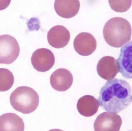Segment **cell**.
<instances>
[{"label":"cell","mask_w":132,"mask_h":131,"mask_svg":"<svg viewBox=\"0 0 132 131\" xmlns=\"http://www.w3.org/2000/svg\"><path fill=\"white\" fill-rule=\"evenodd\" d=\"M96 70L99 76L107 80L113 79L119 72L117 60L109 56H104L99 60Z\"/></svg>","instance_id":"10"},{"label":"cell","mask_w":132,"mask_h":131,"mask_svg":"<svg viewBox=\"0 0 132 131\" xmlns=\"http://www.w3.org/2000/svg\"><path fill=\"white\" fill-rule=\"evenodd\" d=\"M73 46L75 51L81 56H89L96 48V41L92 35L83 32L77 35L74 39Z\"/></svg>","instance_id":"7"},{"label":"cell","mask_w":132,"mask_h":131,"mask_svg":"<svg viewBox=\"0 0 132 131\" xmlns=\"http://www.w3.org/2000/svg\"><path fill=\"white\" fill-rule=\"evenodd\" d=\"M73 77L67 69L60 68L55 71L50 77V83L53 88L58 91H65L72 86Z\"/></svg>","instance_id":"9"},{"label":"cell","mask_w":132,"mask_h":131,"mask_svg":"<svg viewBox=\"0 0 132 131\" xmlns=\"http://www.w3.org/2000/svg\"><path fill=\"white\" fill-rule=\"evenodd\" d=\"M79 0H55L54 9L57 14L63 18L69 19L75 16L79 11Z\"/></svg>","instance_id":"12"},{"label":"cell","mask_w":132,"mask_h":131,"mask_svg":"<svg viewBox=\"0 0 132 131\" xmlns=\"http://www.w3.org/2000/svg\"><path fill=\"white\" fill-rule=\"evenodd\" d=\"M131 101L129 84L125 80L118 78L106 81L100 89L97 100L103 109L114 113L126 109Z\"/></svg>","instance_id":"1"},{"label":"cell","mask_w":132,"mask_h":131,"mask_svg":"<svg viewBox=\"0 0 132 131\" xmlns=\"http://www.w3.org/2000/svg\"><path fill=\"white\" fill-rule=\"evenodd\" d=\"M76 106L77 110L81 115L89 117L97 112L99 104L97 100L94 96L86 95L78 100Z\"/></svg>","instance_id":"14"},{"label":"cell","mask_w":132,"mask_h":131,"mask_svg":"<svg viewBox=\"0 0 132 131\" xmlns=\"http://www.w3.org/2000/svg\"><path fill=\"white\" fill-rule=\"evenodd\" d=\"M14 83L12 73L7 69L0 68V91L9 90Z\"/></svg>","instance_id":"15"},{"label":"cell","mask_w":132,"mask_h":131,"mask_svg":"<svg viewBox=\"0 0 132 131\" xmlns=\"http://www.w3.org/2000/svg\"><path fill=\"white\" fill-rule=\"evenodd\" d=\"M31 62L38 71L44 72L50 70L55 63V56L52 52L45 48H39L32 54Z\"/></svg>","instance_id":"6"},{"label":"cell","mask_w":132,"mask_h":131,"mask_svg":"<svg viewBox=\"0 0 132 131\" xmlns=\"http://www.w3.org/2000/svg\"><path fill=\"white\" fill-rule=\"evenodd\" d=\"M47 39L51 46L56 48H62L68 44L70 39V34L64 26L56 25L48 31Z\"/></svg>","instance_id":"8"},{"label":"cell","mask_w":132,"mask_h":131,"mask_svg":"<svg viewBox=\"0 0 132 131\" xmlns=\"http://www.w3.org/2000/svg\"><path fill=\"white\" fill-rule=\"evenodd\" d=\"M39 97L37 92L27 86H20L10 94V102L16 111L24 114L34 111L39 105Z\"/></svg>","instance_id":"3"},{"label":"cell","mask_w":132,"mask_h":131,"mask_svg":"<svg viewBox=\"0 0 132 131\" xmlns=\"http://www.w3.org/2000/svg\"><path fill=\"white\" fill-rule=\"evenodd\" d=\"M23 119L14 113H6L0 116V131H24Z\"/></svg>","instance_id":"13"},{"label":"cell","mask_w":132,"mask_h":131,"mask_svg":"<svg viewBox=\"0 0 132 131\" xmlns=\"http://www.w3.org/2000/svg\"><path fill=\"white\" fill-rule=\"evenodd\" d=\"M11 0H0V11L7 8Z\"/></svg>","instance_id":"17"},{"label":"cell","mask_w":132,"mask_h":131,"mask_svg":"<svg viewBox=\"0 0 132 131\" xmlns=\"http://www.w3.org/2000/svg\"><path fill=\"white\" fill-rule=\"evenodd\" d=\"M19 53V45L13 37L9 35L0 36V63H12L17 59Z\"/></svg>","instance_id":"4"},{"label":"cell","mask_w":132,"mask_h":131,"mask_svg":"<svg viewBox=\"0 0 132 131\" xmlns=\"http://www.w3.org/2000/svg\"><path fill=\"white\" fill-rule=\"evenodd\" d=\"M117 62L119 72L123 77L130 79L132 77L131 72V42L122 47Z\"/></svg>","instance_id":"11"},{"label":"cell","mask_w":132,"mask_h":131,"mask_svg":"<svg viewBox=\"0 0 132 131\" xmlns=\"http://www.w3.org/2000/svg\"><path fill=\"white\" fill-rule=\"evenodd\" d=\"M104 38L106 43L114 47H120L131 39V27L127 20L121 17L110 19L105 24Z\"/></svg>","instance_id":"2"},{"label":"cell","mask_w":132,"mask_h":131,"mask_svg":"<svg viewBox=\"0 0 132 131\" xmlns=\"http://www.w3.org/2000/svg\"><path fill=\"white\" fill-rule=\"evenodd\" d=\"M111 8L117 12L127 11L131 5V0H108Z\"/></svg>","instance_id":"16"},{"label":"cell","mask_w":132,"mask_h":131,"mask_svg":"<svg viewBox=\"0 0 132 131\" xmlns=\"http://www.w3.org/2000/svg\"><path fill=\"white\" fill-rule=\"evenodd\" d=\"M122 123V120L119 115L103 112L97 117L93 126L95 131H119Z\"/></svg>","instance_id":"5"},{"label":"cell","mask_w":132,"mask_h":131,"mask_svg":"<svg viewBox=\"0 0 132 131\" xmlns=\"http://www.w3.org/2000/svg\"><path fill=\"white\" fill-rule=\"evenodd\" d=\"M48 131H63V130H62L61 129H52Z\"/></svg>","instance_id":"18"}]
</instances>
